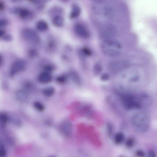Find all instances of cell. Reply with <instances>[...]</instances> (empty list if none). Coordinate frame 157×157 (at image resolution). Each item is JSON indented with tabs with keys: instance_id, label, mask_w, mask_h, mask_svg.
<instances>
[{
	"instance_id": "cell-16",
	"label": "cell",
	"mask_w": 157,
	"mask_h": 157,
	"mask_svg": "<svg viewBox=\"0 0 157 157\" xmlns=\"http://www.w3.org/2000/svg\"><path fill=\"white\" fill-rule=\"evenodd\" d=\"M57 43L53 39H51L48 41L47 46V49L49 52H54L57 48Z\"/></svg>"
},
{
	"instance_id": "cell-24",
	"label": "cell",
	"mask_w": 157,
	"mask_h": 157,
	"mask_svg": "<svg viewBox=\"0 0 157 157\" xmlns=\"http://www.w3.org/2000/svg\"><path fill=\"white\" fill-rule=\"evenodd\" d=\"M107 133L108 136L110 137L113 134V126L110 123L107 125Z\"/></svg>"
},
{
	"instance_id": "cell-34",
	"label": "cell",
	"mask_w": 157,
	"mask_h": 157,
	"mask_svg": "<svg viewBox=\"0 0 157 157\" xmlns=\"http://www.w3.org/2000/svg\"><path fill=\"white\" fill-rule=\"evenodd\" d=\"M5 35V31L4 30L1 29L0 30V37L2 38Z\"/></svg>"
},
{
	"instance_id": "cell-21",
	"label": "cell",
	"mask_w": 157,
	"mask_h": 157,
	"mask_svg": "<svg viewBox=\"0 0 157 157\" xmlns=\"http://www.w3.org/2000/svg\"><path fill=\"white\" fill-rule=\"evenodd\" d=\"M33 106L37 110L39 111H42L44 109V105L41 102H36L34 103Z\"/></svg>"
},
{
	"instance_id": "cell-22",
	"label": "cell",
	"mask_w": 157,
	"mask_h": 157,
	"mask_svg": "<svg viewBox=\"0 0 157 157\" xmlns=\"http://www.w3.org/2000/svg\"><path fill=\"white\" fill-rule=\"evenodd\" d=\"M72 75V78L73 80L75 83L78 84H79L80 83L81 80L79 76L76 73L74 72L73 73Z\"/></svg>"
},
{
	"instance_id": "cell-13",
	"label": "cell",
	"mask_w": 157,
	"mask_h": 157,
	"mask_svg": "<svg viewBox=\"0 0 157 157\" xmlns=\"http://www.w3.org/2000/svg\"><path fill=\"white\" fill-rule=\"evenodd\" d=\"M81 12L80 7L76 4L73 5L70 15L71 19H74L80 16Z\"/></svg>"
},
{
	"instance_id": "cell-28",
	"label": "cell",
	"mask_w": 157,
	"mask_h": 157,
	"mask_svg": "<svg viewBox=\"0 0 157 157\" xmlns=\"http://www.w3.org/2000/svg\"><path fill=\"white\" fill-rule=\"evenodd\" d=\"M66 79V78L64 76H60L58 77L57 78V81L61 83L64 82L65 81Z\"/></svg>"
},
{
	"instance_id": "cell-7",
	"label": "cell",
	"mask_w": 157,
	"mask_h": 157,
	"mask_svg": "<svg viewBox=\"0 0 157 157\" xmlns=\"http://www.w3.org/2000/svg\"><path fill=\"white\" fill-rule=\"evenodd\" d=\"M14 13L17 15L21 19L24 20L30 19L33 16L31 11L26 8H16L14 10Z\"/></svg>"
},
{
	"instance_id": "cell-3",
	"label": "cell",
	"mask_w": 157,
	"mask_h": 157,
	"mask_svg": "<svg viewBox=\"0 0 157 157\" xmlns=\"http://www.w3.org/2000/svg\"><path fill=\"white\" fill-rule=\"evenodd\" d=\"M101 47L104 54L111 57L117 56L120 54L121 49L120 43L113 39L105 40Z\"/></svg>"
},
{
	"instance_id": "cell-33",
	"label": "cell",
	"mask_w": 157,
	"mask_h": 157,
	"mask_svg": "<svg viewBox=\"0 0 157 157\" xmlns=\"http://www.w3.org/2000/svg\"><path fill=\"white\" fill-rule=\"evenodd\" d=\"M5 8L4 3L2 1L0 2V10H3Z\"/></svg>"
},
{
	"instance_id": "cell-23",
	"label": "cell",
	"mask_w": 157,
	"mask_h": 157,
	"mask_svg": "<svg viewBox=\"0 0 157 157\" xmlns=\"http://www.w3.org/2000/svg\"><path fill=\"white\" fill-rule=\"evenodd\" d=\"M7 151L3 145L1 144L0 147V157H6Z\"/></svg>"
},
{
	"instance_id": "cell-2",
	"label": "cell",
	"mask_w": 157,
	"mask_h": 157,
	"mask_svg": "<svg viewBox=\"0 0 157 157\" xmlns=\"http://www.w3.org/2000/svg\"><path fill=\"white\" fill-rule=\"evenodd\" d=\"M148 99L146 96H134L131 94H125L122 97L123 105L128 109H137L142 108L145 102Z\"/></svg>"
},
{
	"instance_id": "cell-19",
	"label": "cell",
	"mask_w": 157,
	"mask_h": 157,
	"mask_svg": "<svg viewBox=\"0 0 157 157\" xmlns=\"http://www.w3.org/2000/svg\"><path fill=\"white\" fill-rule=\"evenodd\" d=\"M135 144V140L132 138H128L126 141L125 145L127 147L131 148L134 146Z\"/></svg>"
},
{
	"instance_id": "cell-1",
	"label": "cell",
	"mask_w": 157,
	"mask_h": 157,
	"mask_svg": "<svg viewBox=\"0 0 157 157\" xmlns=\"http://www.w3.org/2000/svg\"><path fill=\"white\" fill-rule=\"evenodd\" d=\"M132 125L136 131L145 133L149 130L150 126V119L148 115L144 112H139L132 117Z\"/></svg>"
},
{
	"instance_id": "cell-5",
	"label": "cell",
	"mask_w": 157,
	"mask_h": 157,
	"mask_svg": "<svg viewBox=\"0 0 157 157\" xmlns=\"http://www.w3.org/2000/svg\"><path fill=\"white\" fill-rule=\"evenodd\" d=\"M26 64L25 61L19 60L15 61L11 67L10 74L12 75L23 71L25 69Z\"/></svg>"
},
{
	"instance_id": "cell-6",
	"label": "cell",
	"mask_w": 157,
	"mask_h": 157,
	"mask_svg": "<svg viewBox=\"0 0 157 157\" xmlns=\"http://www.w3.org/2000/svg\"><path fill=\"white\" fill-rule=\"evenodd\" d=\"M76 34L78 36L84 39H88L90 36L89 32L87 28L83 24L78 23L74 27Z\"/></svg>"
},
{
	"instance_id": "cell-12",
	"label": "cell",
	"mask_w": 157,
	"mask_h": 157,
	"mask_svg": "<svg viewBox=\"0 0 157 157\" xmlns=\"http://www.w3.org/2000/svg\"><path fill=\"white\" fill-rule=\"evenodd\" d=\"M53 24L56 27H60L62 26L64 23V19L61 15H56L52 19Z\"/></svg>"
},
{
	"instance_id": "cell-17",
	"label": "cell",
	"mask_w": 157,
	"mask_h": 157,
	"mask_svg": "<svg viewBox=\"0 0 157 157\" xmlns=\"http://www.w3.org/2000/svg\"><path fill=\"white\" fill-rule=\"evenodd\" d=\"M55 91V89L54 88L49 87L43 90V93L44 96L47 97H50L54 95Z\"/></svg>"
},
{
	"instance_id": "cell-25",
	"label": "cell",
	"mask_w": 157,
	"mask_h": 157,
	"mask_svg": "<svg viewBox=\"0 0 157 157\" xmlns=\"http://www.w3.org/2000/svg\"><path fill=\"white\" fill-rule=\"evenodd\" d=\"M136 155L138 157H145V154L144 152L141 150H138L135 152Z\"/></svg>"
},
{
	"instance_id": "cell-14",
	"label": "cell",
	"mask_w": 157,
	"mask_h": 157,
	"mask_svg": "<svg viewBox=\"0 0 157 157\" xmlns=\"http://www.w3.org/2000/svg\"><path fill=\"white\" fill-rule=\"evenodd\" d=\"M36 27L39 30L41 31H44L48 29L49 26L46 21L43 20H41L37 22Z\"/></svg>"
},
{
	"instance_id": "cell-10",
	"label": "cell",
	"mask_w": 157,
	"mask_h": 157,
	"mask_svg": "<svg viewBox=\"0 0 157 157\" xmlns=\"http://www.w3.org/2000/svg\"><path fill=\"white\" fill-rule=\"evenodd\" d=\"M116 31L114 28L111 26H108L104 27L101 32V34L106 39H113L111 38L115 36L116 34Z\"/></svg>"
},
{
	"instance_id": "cell-20",
	"label": "cell",
	"mask_w": 157,
	"mask_h": 157,
	"mask_svg": "<svg viewBox=\"0 0 157 157\" xmlns=\"http://www.w3.org/2000/svg\"><path fill=\"white\" fill-rule=\"evenodd\" d=\"M29 56L31 58H35L37 56L38 53L37 51L35 49H30L28 52Z\"/></svg>"
},
{
	"instance_id": "cell-35",
	"label": "cell",
	"mask_w": 157,
	"mask_h": 157,
	"mask_svg": "<svg viewBox=\"0 0 157 157\" xmlns=\"http://www.w3.org/2000/svg\"><path fill=\"white\" fill-rule=\"evenodd\" d=\"M50 157H55L53 156H50Z\"/></svg>"
},
{
	"instance_id": "cell-11",
	"label": "cell",
	"mask_w": 157,
	"mask_h": 157,
	"mask_svg": "<svg viewBox=\"0 0 157 157\" xmlns=\"http://www.w3.org/2000/svg\"><path fill=\"white\" fill-rule=\"evenodd\" d=\"M52 76L49 72L44 71L41 73L39 76V81L43 84L48 83L52 81Z\"/></svg>"
},
{
	"instance_id": "cell-18",
	"label": "cell",
	"mask_w": 157,
	"mask_h": 157,
	"mask_svg": "<svg viewBox=\"0 0 157 157\" xmlns=\"http://www.w3.org/2000/svg\"><path fill=\"white\" fill-rule=\"evenodd\" d=\"M102 68L101 65L98 63L96 64L93 68V72L96 75H98L101 72Z\"/></svg>"
},
{
	"instance_id": "cell-4",
	"label": "cell",
	"mask_w": 157,
	"mask_h": 157,
	"mask_svg": "<svg viewBox=\"0 0 157 157\" xmlns=\"http://www.w3.org/2000/svg\"><path fill=\"white\" fill-rule=\"evenodd\" d=\"M21 36L25 41L33 44L37 45L40 42V38L38 33L31 29L26 28L22 29Z\"/></svg>"
},
{
	"instance_id": "cell-31",
	"label": "cell",
	"mask_w": 157,
	"mask_h": 157,
	"mask_svg": "<svg viewBox=\"0 0 157 157\" xmlns=\"http://www.w3.org/2000/svg\"><path fill=\"white\" fill-rule=\"evenodd\" d=\"M44 69L45 70V71L50 72L53 70V67L51 65H47L44 67Z\"/></svg>"
},
{
	"instance_id": "cell-26",
	"label": "cell",
	"mask_w": 157,
	"mask_h": 157,
	"mask_svg": "<svg viewBox=\"0 0 157 157\" xmlns=\"http://www.w3.org/2000/svg\"><path fill=\"white\" fill-rule=\"evenodd\" d=\"M0 118L1 121L3 123H6L8 120V116L5 114L4 113L1 114L0 116Z\"/></svg>"
},
{
	"instance_id": "cell-9",
	"label": "cell",
	"mask_w": 157,
	"mask_h": 157,
	"mask_svg": "<svg viewBox=\"0 0 157 157\" xmlns=\"http://www.w3.org/2000/svg\"><path fill=\"white\" fill-rule=\"evenodd\" d=\"M60 130L63 136L67 137H70L72 136V126L68 121L63 122L60 126Z\"/></svg>"
},
{
	"instance_id": "cell-27",
	"label": "cell",
	"mask_w": 157,
	"mask_h": 157,
	"mask_svg": "<svg viewBox=\"0 0 157 157\" xmlns=\"http://www.w3.org/2000/svg\"><path fill=\"white\" fill-rule=\"evenodd\" d=\"M2 38L3 40L6 41H10L13 39L12 36L10 35L5 34Z\"/></svg>"
},
{
	"instance_id": "cell-15",
	"label": "cell",
	"mask_w": 157,
	"mask_h": 157,
	"mask_svg": "<svg viewBox=\"0 0 157 157\" xmlns=\"http://www.w3.org/2000/svg\"><path fill=\"white\" fill-rule=\"evenodd\" d=\"M125 139L124 134L122 133L119 132L116 133L114 138V142L117 144H121Z\"/></svg>"
},
{
	"instance_id": "cell-36",
	"label": "cell",
	"mask_w": 157,
	"mask_h": 157,
	"mask_svg": "<svg viewBox=\"0 0 157 157\" xmlns=\"http://www.w3.org/2000/svg\"><path fill=\"white\" fill-rule=\"evenodd\" d=\"M120 157H123V156H121Z\"/></svg>"
},
{
	"instance_id": "cell-32",
	"label": "cell",
	"mask_w": 157,
	"mask_h": 157,
	"mask_svg": "<svg viewBox=\"0 0 157 157\" xmlns=\"http://www.w3.org/2000/svg\"><path fill=\"white\" fill-rule=\"evenodd\" d=\"M101 79L103 81H106L109 79V76L107 74H104L101 76Z\"/></svg>"
},
{
	"instance_id": "cell-29",
	"label": "cell",
	"mask_w": 157,
	"mask_h": 157,
	"mask_svg": "<svg viewBox=\"0 0 157 157\" xmlns=\"http://www.w3.org/2000/svg\"><path fill=\"white\" fill-rule=\"evenodd\" d=\"M7 24V21L5 19H3L0 20V27H1L6 26Z\"/></svg>"
},
{
	"instance_id": "cell-8",
	"label": "cell",
	"mask_w": 157,
	"mask_h": 157,
	"mask_svg": "<svg viewBox=\"0 0 157 157\" xmlns=\"http://www.w3.org/2000/svg\"><path fill=\"white\" fill-rule=\"evenodd\" d=\"M127 64L126 61L117 60L111 62L109 64V68L111 72H118L121 70Z\"/></svg>"
},
{
	"instance_id": "cell-30",
	"label": "cell",
	"mask_w": 157,
	"mask_h": 157,
	"mask_svg": "<svg viewBox=\"0 0 157 157\" xmlns=\"http://www.w3.org/2000/svg\"><path fill=\"white\" fill-rule=\"evenodd\" d=\"M147 157H157V156L156 152L153 150H151L148 153Z\"/></svg>"
}]
</instances>
